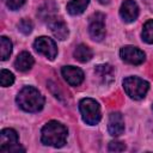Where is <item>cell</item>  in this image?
I'll list each match as a JSON object with an SVG mask.
<instances>
[{
    "mask_svg": "<svg viewBox=\"0 0 153 153\" xmlns=\"http://www.w3.org/2000/svg\"><path fill=\"white\" fill-rule=\"evenodd\" d=\"M67 135H68L67 128L57 121L48 122L41 130L42 142L47 146H53L56 148L65 146L66 140H67Z\"/></svg>",
    "mask_w": 153,
    "mask_h": 153,
    "instance_id": "1",
    "label": "cell"
},
{
    "mask_svg": "<svg viewBox=\"0 0 153 153\" xmlns=\"http://www.w3.org/2000/svg\"><path fill=\"white\" fill-rule=\"evenodd\" d=\"M17 104L20 109L27 112H37L42 110L44 105V98L41 94V92L32 87V86H25L23 87L16 98Z\"/></svg>",
    "mask_w": 153,
    "mask_h": 153,
    "instance_id": "2",
    "label": "cell"
},
{
    "mask_svg": "<svg viewBox=\"0 0 153 153\" xmlns=\"http://www.w3.org/2000/svg\"><path fill=\"white\" fill-rule=\"evenodd\" d=\"M79 110L85 123L96 126L100 121V108L99 104L92 98H84L79 103Z\"/></svg>",
    "mask_w": 153,
    "mask_h": 153,
    "instance_id": "3",
    "label": "cell"
},
{
    "mask_svg": "<svg viewBox=\"0 0 153 153\" xmlns=\"http://www.w3.org/2000/svg\"><path fill=\"white\" fill-rule=\"evenodd\" d=\"M123 88L130 98L139 100L146 96V93L149 88V84L141 78L128 76L123 80Z\"/></svg>",
    "mask_w": 153,
    "mask_h": 153,
    "instance_id": "4",
    "label": "cell"
},
{
    "mask_svg": "<svg viewBox=\"0 0 153 153\" xmlns=\"http://www.w3.org/2000/svg\"><path fill=\"white\" fill-rule=\"evenodd\" d=\"M25 149L18 143V134L14 129L6 128L0 133V152L7 153H18L24 152Z\"/></svg>",
    "mask_w": 153,
    "mask_h": 153,
    "instance_id": "5",
    "label": "cell"
},
{
    "mask_svg": "<svg viewBox=\"0 0 153 153\" xmlns=\"http://www.w3.org/2000/svg\"><path fill=\"white\" fill-rule=\"evenodd\" d=\"M33 48L36 51L47 56L49 60H54L57 55V47H56L55 42L51 38L45 37V36L38 37L33 42Z\"/></svg>",
    "mask_w": 153,
    "mask_h": 153,
    "instance_id": "6",
    "label": "cell"
},
{
    "mask_svg": "<svg viewBox=\"0 0 153 153\" xmlns=\"http://www.w3.org/2000/svg\"><path fill=\"white\" fill-rule=\"evenodd\" d=\"M105 16L103 13H96L90 19L88 25V32L92 39L94 41H102L105 37Z\"/></svg>",
    "mask_w": 153,
    "mask_h": 153,
    "instance_id": "7",
    "label": "cell"
},
{
    "mask_svg": "<svg viewBox=\"0 0 153 153\" xmlns=\"http://www.w3.org/2000/svg\"><path fill=\"white\" fill-rule=\"evenodd\" d=\"M120 55L124 62L130 63V65H141L146 60L145 53L141 49L133 47V45H126L121 48Z\"/></svg>",
    "mask_w": 153,
    "mask_h": 153,
    "instance_id": "8",
    "label": "cell"
},
{
    "mask_svg": "<svg viewBox=\"0 0 153 153\" xmlns=\"http://www.w3.org/2000/svg\"><path fill=\"white\" fill-rule=\"evenodd\" d=\"M62 76L71 86H78L84 81V72L74 66H65L61 69Z\"/></svg>",
    "mask_w": 153,
    "mask_h": 153,
    "instance_id": "9",
    "label": "cell"
},
{
    "mask_svg": "<svg viewBox=\"0 0 153 153\" xmlns=\"http://www.w3.org/2000/svg\"><path fill=\"white\" fill-rule=\"evenodd\" d=\"M120 16L126 23L136 20L139 16V7L134 0H124L120 8Z\"/></svg>",
    "mask_w": 153,
    "mask_h": 153,
    "instance_id": "10",
    "label": "cell"
},
{
    "mask_svg": "<svg viewBox=\"0 0 153 153\" xmlns=\"http://www.w3.org/2000/svg\"><path fill=\"white\" fill-rule=\"evenodd\" d=\"M108 130L112 136H120L124 131V120L120 112H111L108 122Z\"/></svg>",
    "mask_w": 153,
    "mask_h": 153,
    "instance_id": "11",
    "label": "cell"
},
{
    "mask_svg": "<svg viewBox=\"0 0 153 153\" xmlns=\"http://www.w3.org/2000/svg\"><path fill=\"white\" fill-rule=\"evenodd\" d=\"M48 25L53 32V35L60 39V41H63L67 38L68 36V27L66 25V23L59 18H54L51 17L49 20H48Z\"/></svg>",
    "mask_w": 153,
    "mask_h": 153,
    "instance_id": "12",
    "label": "cell"
},
{
    "mask_svg": "<svg viewBox=\"0 0 153 153\" xmlns=\"http://www.w3.org/2000/svg\"><path fill=\"white\" fill-rule=\"evenodd\" d=\"M94 73L98 75V78L102 80L103 84H110L114 81L115 78V69L111 65L104 63V65H98L94 69Z\"/></svg>",
    "mask_w": 153,
    "mask_h": 153,
    "instance_id": "13",
    "label": "cell"
},
{
    "mask_svg": "<svg viewBox=\"0 0 153 153\" xmlns=\"http://www.w3.org/2000/svg\"><path fill=\"white\" fill-rule=\"evenodd\" d=\"M32 66H33V57L27 51L20 53L14 61V67L19 72H27L31 69Z\"/></svg>",
    "mask_w": 153,
    "mask_h": 153,
    "instance_id": "14",
    "label": "cell"
},
{
    "mask_svg": "<svg viewBox=\"0 0 153 153\" xmlns=\"http://www.w3.org/2000/svg\"><path fill=\"white\" fill-rule=\"evenodd\" d=\"M90 0H71L67 5V11L72 16L81 14L88 6Z\"/></svg>",
    "mask_w": 153,
    "mask_h": 153,
    "instance_id": "15",
    "label": "cell"
},
{
    "mask_svg": "<svg viewBox=\"0 0 153 153\" xmlns=\"http://www.w3.org/2000/svg\"><path fill=\"white\" fill-rule=\"evenodd\" d=\"M74 57L79 62H87L92 59V50L86 44H79L74 49Z\"/></svg>",
    "mask_w": 153,
    "mask_h": 153,
    "instance_id": "16",
    "label": "cell"
},
{
    "mask_svg": "<svg viewBox=\"0 0 153 153\" xmlns=\"http://www.w3.org/2000/svg\"><path fill=\"white\" fill-rule=\"evenodd\" d=\"M142 39L148 43V44H153V19L147 20L142 27Z\"/></svg>",
    "mask_w": 153,
    "mask_h": 153,
    "instance_id": "17",
    "label": "cell"
},
{
    "mask_svg": "<svg viewBox=\"0 0 153 153\" xmlns=\"http://www.w3.org/2000/svg\"><path fill=\"white\" fill-rule=\"evenodd\" d=\"M0 45H1V60L5 61L10 57V55L12 53V43L7 37L1 36L0 37Z\"/></svg>",
    "mask_w": 153,
    "mask_h": 153,
    "instance_id": "18",
    "label": "cell"
},
{
    "mask_svg": "<svg viewBox=\"0 0 153 153\" xmlns=\"http://www.w3.org/2000/svg\"><path fill=\"white\" fill-rule=\"evenodd\" d=\"M14 81V75L7 71V69H1L0 72V84L2 87H7V86H11Z\"/></svg>",
    "mask_w": 153,
    "mask_h": 153,
    "instance_id": "19",
    "label": "cell"
},
{
    "mask_svg": "<svg viewBox=\"0 0 153 153\" xmlns=\"http://www.w3.org/2000/svg\"><path fill=\"white\" fill-rule=\"evenodd\" d=\"M18 30L24 33V35H29L32 31V22L30 19L23 18L19 23H18Z\"/></svg>",
    "mask_w": 153,
    "mask_h": 153,
    "instance_id": "20",
    "label": "cell"
},
{
    "mask_svg": "<svg viewBox=\"0 0 153 153\" xmlns=\"http://www.w3.org/2000/svg\"><path fill=\"white\" fill-rule=\"evenodd\" d=\"M124 149H126V145L121 141L115 140V141H111L109 143V151L110 152H122Z\"/></svg>",
    "mask_w": 153,
    "mask_h": 153,
    "instance_id": "21",
    "label": "cell"
},
{
    "mask_svg": "<svg viewBox=\"0 0 153 153\" xmlns=\"http://www.w3.org/2000/svg\"><path fill=\"white\" fill-rule=\"evenodd\" d=\"M24 4H25V0H6L7 7L12 11H16V10L20 8Z\"/></svg>",
    "mask_w": 153,
    "mask_h": 153,
    "instance_id": "22",
    "label": "cell"
},
{
    "mask_svg": "<svg viewBox=\"0 0 153 153\" xmlns=\"http://www.w3.org/2000/svg\"><path fill=\"white\" fill-rule=\"evenodd\" d=\"M152 110H153V105H152Z\"/></svg>",
    "mask_w": 153,
    "mask_h": 153,
    "instance_id": "23",
    "label": "cell"
}]
</instances>
